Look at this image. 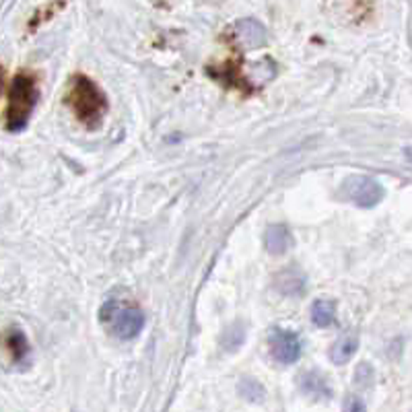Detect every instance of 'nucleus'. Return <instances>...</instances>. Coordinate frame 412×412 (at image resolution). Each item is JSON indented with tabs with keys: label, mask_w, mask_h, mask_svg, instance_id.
Here are the masks:
<instances>
[{
	"label": "nucleus",
	"mask_w": 412,
	"mask_h": 412,
	"mask_svg": "<svg viewBox=\"0 0 412 412\" xmlns=\"http://www.w3.org/2000/svg\"><path fill=\"white\" fill-rule=\"evenodd\" d=\"M99 322L118 340H134L147 324V316L130 297H108L99 307Z\"/></svg>",
	"instance_id": "nucleus-2"
},
{
	"label": "nucleus",
	"mask_w": 412,
	"mask_h": 412,
	"mask_svg": "<svg viewBox=\"0 0 412 412\" xmlns=\"http://www.w3.org/2000/svg\"><path fill=\"white\" fill-rule=\"evenodd\" d=\"M223 39L236 48L237 52H247V50H258L266 46V30L264 25L256 19H239L233 25H229L223 33Z\"/></svg>",
	"instance_id": "nucleus-5"
},
{
	"label": "nucleus",
	"mask_w": 412,
	"mask_h": 412,
	"mask_svg": "<svg viewBox=\"0 0 412 412\" xmlns=\"http://www.w3.org/2000/svg\"><path fill=\"white\" fill-rule=\"evenodd\" d=\"M311 322L318 328H330L336 322V303L330 299H318L311 305Z\"/></svg>",
	"instance_id": "nucleus-12"
},
{
	"label": "nucleus",
	"mask_w": 412,
	"mask_h": 412,
	"mask_svg": "<svg viewBox=\"0 0 412 412\" xmlns=\"http://www.w3.org/2000/svg\"><path fill=\"white\" fill-rule=\"evenodd\" d=\"M340 196L359 208H375L383 200L385 190L371 176H351L340 188Z\"/></svg>",
	"instance_id": "nucleus-4"
},
{
	"label": "nucleus",
	"mask_w": 412,
	"mask_h": 412,
	"mask_svg": "<svg viewBox=\"0 0 412 412\" xmlns=\"http://www.w3.org/2000/svg\"><path fill=\"white\" fill-rule=\"evenodd\" d=\"M264 245L266 252L270 256H283L285 252H289V247H291L289 227L287 225H281V223L268 225L264 233Z\"/></svg>",
	"instance_id": "nucleus-8"
},
{
	"label": "nucleus",
	"mask_w": 412,
	"mask_h": 412,
	"mask_svg": "<svg viewBox=\"0 0 412 412\" xmlns=\"http://www.w3.org/2000/svg\"><path fill=\"white\" fill-rule=\"evenodd\" d=\"M299 387L305 396L314 398V400H324L332 396V390L326 382V378L318 371H305L301 378H299Z\"/></svg>",
	"instance_id": "nucleus-9"
},
{
	"label": "nucleus",
	"mask_w": 412,
	"mask_h": 412,
	"mask_svg": "<svg viewBox=\"0 0 412 412\" xmlns=\"http://www.w3.org/2000/svg\"><path fill=\"white\" fill-rule=\"evenodd\" d=\"M276 289L278 293L289 295V297L301 295L305 291V278L297 270H285L276 276Z\"/></svg>",
	"instance_id": "nucleus-11"
},
{
	"label": "nucleus",
	"mask_w": 412,
	"mask_h": 412,
	"mask_svg": "<svg viewBox=\"0 0 412 412\" xmlns=\"http://www.w3.org/2000/svg\"><path fill=\"white\" fill-rule=\"evenodd\" d=\"M268 347L272 359L281 365H293L301 356V340L293 330L274 328L268 334Z\"/></svg>",
	"instance_id": "nucleus-6"
},
{
	"label": "nucleus",
	"mask_w": 412,
	"mask_h": 412,
	"mask_svg": "<svg viewBox=\"0 0 412 412\" xmlns=\"http://www.w3.org/2000/svg\"><path fill=\"white\" fill-rule=\"evenodd\" d=\"M2 353L6 354L11 365H27L31 356V345L25 332L17 326H11L0 336Z\"/></svg>",
	"instance_id": "nucleus-7"
},
{
	"label": "nucleus",
	"mask_w": 412,
	"mask_h": 412,
	"mask_svg": "<svg viewBox=\"0 0 412 412\" xmlns=\"http://www.w3.org/2000/svg\"><path fill=\"white\" fill-rule=\"evenodd\" d=\"M39 99L37 79L23 70L13 79V85L8 91V105L4 112V128L8 132H21L27 128L33 110Z\"/></svg>",
	"instance_id": "nucleus-3"
},
{
	"label": "nucleus",
	"mask_w": 412,
	"mask_h": 412,
	"mask_svg": "<svg viewBox=\"0 0 412 412\" xmlns=\"http://www.w3.org/2000/svg\"><path fill=\"white\" fill-rule=\"evenodd\" d=\"M64 101L75 114V118L79 120V124H83L91 132L101 128L108 108H110L108 95L103 93V89L85 75L70 77Z\"/></svg>",
	"instance_id": "nucleus-1"
},
{
	"label": "nucleus",
	"mask_w": 412,
	"mask_h": 412,
	"mask_svg": "<svg viewBox=\"0 0 412 412\" xmlns=\"http://www.w3.org/2000/svg\"><path fill=\"white\" fill-rule=\"evenodd\" d=\"M359 351V336L356 334H345L340 336L332 349H330V361L334 365H347Z\"/></svg>",
	"instance_id": "nucleus-10"
},
{
	"label": "nucleus",
	"mask_w": 412,
	"mask_h": 412,
	"mask_svg": "<svg viewBox=\"0 0 412 412\" xmlns=\"http://www.w3.org/2000/svg\"><path fill=\"white\" fill-rule=\"evenodd\" d=\"M367 406H365V402H361V398H349L347 402H345V411H351V412H361L365 411Z\"/></svg>",
	"instance_id": "nucleus-14"
},
{
	"label": "nucleus",
	"mask_w": 412,
	"mask_h": 412,
	"mask_svg": "<svg viewBox=\"0 0 412 412\" xmlns=\"http://www.w3.org/2000/svg\"><path fill=\"white\" fill-rule=\"evenodd\" d=\"M2 85H4V68L0 66V91H2Z\"/></svg>",
	"instance_id": "nucleus-15"
},
{
	"label": "nucleus",
	"mask_w": 412,
	"mask_h": 412,
	"mask_svg": "<svg viewBox=\"0 0 412 412\" xmlns=\"http://www.w3.org/2000/svg\"><path fill=\"white\" fill-rule=\"evenodd\" d=\"M239 394L245 398V400H260L264 396V390L262 385L254 380H241L239 383Z\"/></svg>",
	"instance_id": "nucleus-13"
}]
</instances>
